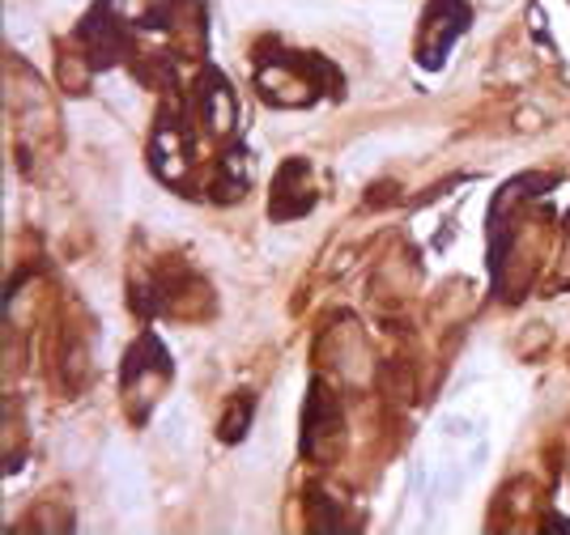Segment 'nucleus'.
I'll return each instance as SVG.
<instances>
[]
</instances>
